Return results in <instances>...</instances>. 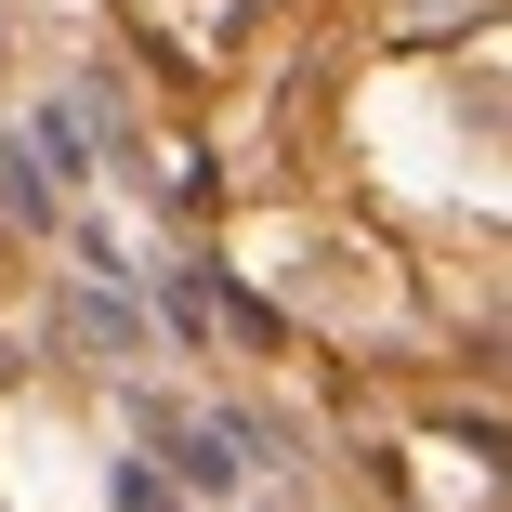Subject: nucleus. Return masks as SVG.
<instances>
[{"mask_svg":"<svg viewBox=\"0 0 512 512\" xmlns=\"http://www.w3.org/2000/svg\"><path fill=\"white\" fill-rule=\"evenodd\" d=\"M0 224H53V197L27 184V145H0Z\"/></svg>","mask_w":512,"mask_h":512,"instance_id":"obj_1","label":"nucleus"},{"mask_svg":"<svg viewBox=\"0 0 512 512\" xmlns=\"http://www.w3.org/2000/svg\"><path fill=\"white\" fill-rule=\"evenodd\" d=\"M119 512H184V499L158 486V460H119Z\"/></svg>","mask_w":512,"mask_h":512,"instance_id":"obj_2","label":"nucleus"}]
</instances>
